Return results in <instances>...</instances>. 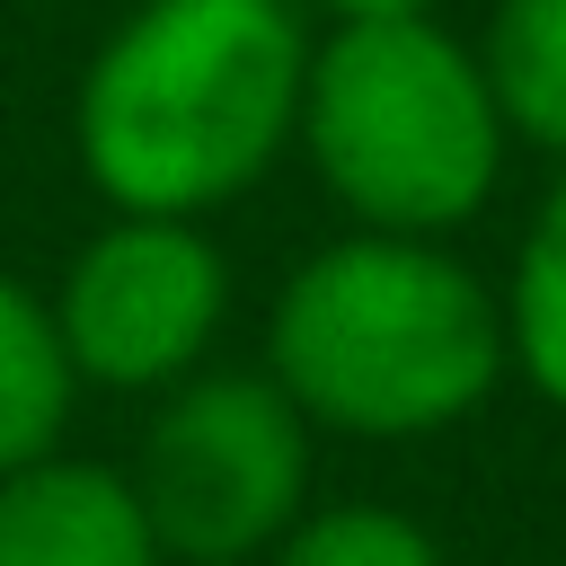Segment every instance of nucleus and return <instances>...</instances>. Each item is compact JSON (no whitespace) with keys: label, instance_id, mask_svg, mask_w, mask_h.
<instances>
[{"label":"nucleus","instance_id":"nucleus-1","mask_svg":"<svg viewBox=\"0 0 566 566\" xmlns=\"http://www.w3.org/2000/svg\"><path fill=\"white\" fill-rule=\"evenodd\" d=\"M301 71L292 0H142L71 88V159L106 212L203 221L292 150Z\"/></svg>","mask_w":566,"mask_h":566},{"label":"nucleus","instance_id":"nucleus-2","mask_svg":"<svg viewBox=\"0 0 566 566\" xmlns=\"http://www.w3.org/2000/svg\"><path fill=\"white\" fill-rule=\"evenodd\" d=\"M256 371L301 407L310 433L433 442L495 398L504 310L495 283L442 239L345 230L274 283Z\"/></svg>","mask_w":566,"mask_h":566},{"label":"nucleus","instance_id":"nucleus-3","mask_svg":"<svg viewBox=\"0 0 566 566\" xmlns=\"http://www.w3.org/2000/svg\"><path fill=\"white\" fill-rule=\"evenodd\" d=\"M292 150L354 230L451 239L504 177V115L478 53L433 18L327 27L301 71Z\"/></svg>","mask_w":566,"mask_h":566},{"label":"nucleus","instance_id":"nucleus-4","mask_svg":"<svg viewBox=\"0 0 566 566\" xmlns=\"http://www.w3.org/2000/svg\"><path fill=\"white\" fill-rule=\"evenodd\" d=\"M318 433L256 363H203L142 416L133 504L168 566H256L310 513Z\"/></svg>","mask_w":566,"mask_h":566},{"label":"nucleus","instance_id":"nucleus-5","mask_svg":"<svg viewBox=\"0 0 566 566\" xmlns=\"http://www.w3.org/2000/svg\"><path fill=\"white\" fill-rule=\"evenodd\" d=\"M53 345L80 389L115 398H168L195 380L230 318V256L203 221H150L106 212L44 292Z\"/></svg>","mask_w":566,"mask_h":566},{"label":"nucleus","instance_id":"nucleus-6","mask_svg":"<svg viewBox=\"0 0 566 566\" xmlns=\"http://www.w3.org/2000/svg\"><path fill=\"white\" fill-rule=\"evenodd\" d=\"M0 566H168V557L115 460L44 451L0 478Z\"/></svg>","mask_w":566,"mask_h":566},{"label":"nucleus","instance_id":"nucleus-7","mask_svg":"<svg viewBox=\"0 0 566 566\" xmlns=\"http://www.w3.org/2000/svg\"><path fill=\"white\" fill-rule=\"evenodd\" d=\"M469 53L486 71L504 142H531L566 168V0H495Z\"/></svg>","mask_w":566,"mask_h":566},{"label":"nucleus","instance_id":"nucleus-8","mask_svg":"<svg viewBox=\"0 0 566 566\" xmlns=\"http://www.w3.org/2000/svg\"><path fill=\"white\" fill-rule=\"evenodd\" d=\"M71 407H80V380H71V363L53 345L44 292L0 265V478L62 451Z\"/></svg>","mask_w":566,"mask_h":566},{"label":"nucleus","instance_id":"nucleus-9","mask_svg":"<svg viewBox=\"0 0 566 566\" xmlns=\"http://www.w3.org/2000/svg\"><path fill=\"white\" fill-rule=\"evenodd\" d=\"M495 310H504V371H522V389L566 416V168L539 195Z\"/></svg>","mask_w":566,"mask_h":566},{"label":"nucleus","instance_id":"nucleus-10","mask_svg":"<svg viewBox=\"0 0 566 566\" xmlns=\"http://www.w3.org/2000/svg\"><path fill=\"white\" fill-rule=\"evenodd\" d=\"M256 566H442V539L407 504H310Z\"/></svg>","mask_w":566,"mask_h":566},{"label":"nucleus","instance_id":"nucleus-11","mask_svg":"<svg viewBox=\"0 0 566 566\" xmlns=\"http://www.w3.org/2000/svg\"><path fill=\"white\" fill-rule=\"evenodd\" d=\"M336 27H389V18H433V0H318Z\"/></svg>","mask_w":566,"mask_h":566}]
</instances>
